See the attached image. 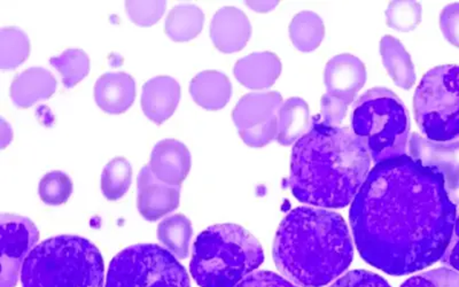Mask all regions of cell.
I'll return each mask as SVG.
<instances>
[{"mask_svg":"<svg viewBox=\"0 0 459 287\" xmlns=\"http://www.w3.org/2000/svg\"><path fill=\"white\" fill-rule=\"evenodd\" d=\"M264 261L262 246L247 230L219 224L196 238L190 269L200 287H236Z\"/></svg>","mask_w":459,"mask_h":287,"instance_id":"cell-4","label":"cell"},{"mask_svg":"<svg viewBox=\"0 0 459 287\" xmlns=\"http://www.w3.org/2000/svg\"><path fill=\"white\" fill-rule=\"evenodd\" d=\"M366 81V65L359 57L351 55L334 57L327 63L324 72L327 93L342 98L351 104Z\"/></svg>","mask_w":459,"mask_h":287,"instance_id":"cell-13","label":"cell"},{"mask_svg":"<svg viewBox=\"0 0 459 287\" xmlns=\"http://www.w3.org/2000/svg\"><path fill=\"white\" fill-rule=\"evenodd\" d=\"M408 149L413 160L440 172L446 194L459 206V142H433L413 134Z\"/></svg>","mask_w":459,"mask_h":287,"instance_id":"cell-11","label":"cell"},{"mask_svg":"<svg viewBox=\"0 0 459 287\" xmlns=\"http://www.w3.org/2000/svg\"><path fill=\"white\" fill-rule=\"evenodd\" d=\"M30 55V40L22 29L3 28L0 31V67L15 69Z\"/></svg>","mask_w":459,"mask_h":287,"instance_id":"cell-26","label":"cell"},{"mask_svg":"<svg viewBox=\"0 0 459 287\" xmlns=\"http://www.w3.org/2000/svg\"><path fill=\"white\" fill-rule=\"evenodd\" d=\"M191 97L195 104L207 110H220L232 96V84L225 74L217 71L199 73L191 81Z\"/></svg>","mask_w":459,"mask_h":287,"instance_id":"cell-20","label":"cell"},{"mask_svg":"<svg viewBox=\"0 0 459 287\" xmlns=\"http://www.w3.org/2000/svg\"><path fill=\"white\" fill-rule=\"evenodd\" d=\"M330 287H391V285L379 274L367 272V270H355L344 274Z\"/></svg>","mask_w":459,"mask_h":287,"instance_id":"cell-34","label":"cell"},{"mask_svg":"<svg viewBox=\"0 0 459 287\" xmlns=\"http://www.w3.org/2000/svg\"><path fill=\"white\" fill-rule=\"evenodd\" d=\"M167 8L166 2H126V14L131 22L141 27H150L157 23Z\"/></svg>","mask_w":459,"mask_h":287,"instance_id":"cell-31","label":"cell"},{"mask_svg":"<svg viewBox=\"0 0 459 287\" xmlns=\"http://www.w3.org/2000/svg\"><path fill=\"white\" fill-rule=\"evenodd\" d=\"M204 14L203 10L192 4L175 6L167 16L165 32L174 42H188L203 30Z\"/></svg>","mask_w":459,"mask_h":287,"instance_id":"cell-23","label":"cell"},{"mask_svg":"<svg viewBox=\"0 0 459 287\" xmlns=\"http://www.w3.org/2000/svg\"><path fill=\"white\" fill-rule=\"evenodd\" d=\"M280 2H247V6L258 13H268L278 6Z\"/></svg>","mask_w":459,"mask_h":287,"instance_id":"cell-38","label":"cell"},{"mask_svg":"<svg viewBox=\"0 0 459 287\" xmlns=\"http://www.w3.org/2000/svg\"><path fill=\"white\" fill-rule=\"evenodd\" d=\"M370 159L351 130L314 121L309 133L295 144L287 184L303 204L346 207L366 182Z\"/></svg>","mask_w":459,"mask_h":287,"instance_id":"cell-2","label":"cell"},{"mask_svg":"<svg viewBox=\"0 0 459 287\" xmlns=\"http://www.w3.org/2000/svg\"><path fill=\"white\" fill-rule=\"evenodd\" d=\"M387 24L401 32L412 31L421 20V6L416 2H393L386 11Z\"/></svg>","mask_w":459,"mask_h":287,"instance_id":"cell-30","label":"cell"},{"mask_svg":"<svg viewBox=\"0 0 459 287\" xmlns=\"http://www.w3.org/2000/svg\"><path fill=\"white\" fill-rule=\"evenodd\" d=\"M350 217L360 257L391 276H405L440 261L457 206L440 172L405 154L368 172Z\"/></svg>","mask_w":459,"mask_h":287,"instance_id":"cell-1","label":"cell"},{"mask_svg":"<svg viewBox=\"0 0 459 287\" xmlns=\"http://www.w3.org/2000/svg\"><path fill=\"white\" fill-rule=\"evenodd\" d=\"M191 153L183 143L163 139L152 152L150 167L161 182L180 187L191 170Z\"/></svg>","mask_w":459,"mask_h":287,"instance_id":"cell-15","label":"cell"},{"mask_svg":"<svg viewBox=\"0 0 459 287\" xmlns=\"http://www.w3.org/2000/svg\"><path fill=\"white\" fill-rule=\"evenodd\" d=\"M281 106L280 92L248 93L238 101L232 118L246 145L264 147L276 139Z\"/></svg>","mask_w":459,"mask_h":287,"instance_id":"cell-9","label":"cell"},{"mask_svg":"<svg viewBox=\"0 0 459 287\" xmlns=\"http://www.w3.org/2000/svg\"><path fill=\"white\" fill-rule=\"evenodd\" d=\"M442 34L449 43L459 48V3L446 6L440 15Z\"/></svg>","mask_w":459,"mask_h":287,"instance_id":"cell-35","label":"cell"},{"mask_svg":"<svg viewBox=\"0 0 459 287\" xmlns=\"http://www.w3.org/2000/svg\"><path fill=\"white\" fill-rule=\"evenodd\" d=\"M50 63L60 72L63 83L67 89H72L79 84L90 72L89 57L79 48H69L63 55L53 57Z\"/></svg>","mask_w":459,"mask_h":287,"instance_id":"cell-28","label":"cell"},{"mask_svg":"<svg viewBox=\"0 0 459 287\" xmlns=\"http://www.w3.org/2000/svg\"><path fill=\"white\" fill-rule=\"evenodd\" d=\"M235 76L248 89L270 88L281 73L280 57L272 52H256L238 61Z\"/></svg>","mask_w":459,"mask_h":287,"instance_id":"cell-18","label":"cell"},{"mask_svg":"<svg viewBox=\"0 0 459 287\" xmlns=\"http://www.w3.org/2000/svg\"><path fill=\"white\" fill-rule=\"evenodd\" d=\"M352 257L346 222L326 209H293L274 238V264L287 280L301 287L329 284L346 272Z\"/></svg>","mask_w":459,"mask_h":287,"instance_id":"cell-3","label":"cell"},{"mask_svg":"<svg viewBox=\"0 0 459 287\" xmlns=\"http://www.w3.org/2000/svg\"><path fill=\"white\" fill-rule=\"evenodd\" d=\"M72 194V179L63 171L48 172L40 180L39 196L48 206H60V204L67 203Z\"/></svg>","mask_w":459,"mask_h":287,"instance_id":"cell-29","label":"cell"},{"mask_svg":"<svg viewBox=\"0 0 459 287\" xmlns=\"http://www.w3.org/2000/svg\"><path fill=\"white\" fill-rule=\"evenodd\" d=\"M194 233L191 221L186 216L176 214L167 217L158 228V238L167 251L178 258H186L190 252V241Z\"/></svg>","mask_w":459,"mask_h":287,"instance_id":"cell-24","label":"cell"},{"mask_svg":"<svg viewBox=\"0 0 459 287\" xmlns=\"http://www.w3.org/2000/svg\"><path fill=\"white\" fill-rule=\"evenodd\" d=\"M236 287H297V285L272 272H255L246 277Z\"/></svg>","mask_w":459,"mask_h":287,"instance_id":"cell-36","label":"cell"},{"mask_svg":"<svg viewBox=\"0 0 459 287\" xmlns=\"http://www.w3.org/2000/svg\"><path fill=\"white\" fill-rule=\"evenodd\" d=\"M23 287H102L104 260L79 236H59L36 246L24 261Z\"/></svg>","mask_w":459,"mask_h":287,"instance_id":"cell-5","label":"cell"},{"mask_svg":"<svg viewBox=\"0 0 459 287\" xmlns=\"http://www.w3.org/2000/svg\"><path fill=\"white\" fill-rule=\"evenodd\" d=\"M413 109L418 126L429 141L459 138V65L430 69L418 85Z\"/></svg>","mask_w":459,"mask_h":287,"instance_id":"cell-7","label":"cell"},{"mask_svg":"<svg viewBox=\"0 0 459 287\" xmlns=\"http://www.w3.org/2000/svg\"><path fill=\"white\" fill-rule=\"evenodd\" d=\"M0 287H14L22 273L24 261L39 239V229L26 217L3 214L0 216Z\"/></svg>","mask_w":459,"mask_h":287,"instance_id":"cell-10","label":"cell"},{"mask_svg":"<svg viewBox=\"0 0 459 287\" xmlns=\"http://www.w3.org/2000/svg\"><path fill=\"white\" fill-rule=\"evenodd\" d=\"M180 86L170 76H158L143 86L142 108L152 122L162 125L179 104Z\"/></svg>","mask_w":459,"mask_h":287,"instance_id":"cell-16","label":"cell"},{"mask_svg":"<svg viewBox=\"0 0 459 287\" xmlns=\"http://www.w3.org/2000/svg\"><path fill=\"white\" fill-rule=\"evenodd\" d=\"M133 182V167L126 158H115L101 174V191L110 201L121 199Z\"/></svg>","mask_w":459,"mask_h":287,"instance_id":"cell-27","label":"cell"},{"mask_svg":"<svg viewBox=\"0 0 459 287\" xmlns=\"http://www.w3.org/2000/svg\"><path fill=\"white\" fill-rule=\"evenodd\" d=\"M106 287H191L184 266L155 244L123 249L110 262Z\"/></svg>","mask_w":459,"mask_h":287,"instance_id":"cell-8","label":"cell"},{"mask_svg":"<svg viewBox=\"0 0 459 287\" xmlns=\"http://www.w3.org/2000/svg\"><path fill=\"white\" fill-rule=\"evenodd\" d=\"M311 126L308 104L301 98H290L281 106L276 139L281 145H292L309 133Z\"/></svg>","mask_w":459,"mask_h":287,"instance_id":"cell-21","label":"cell"},{"mask_svg":"<svg viewBox=\"0 0 459 287\" xmlns=\"http://www.w3.org/2000/svg\"><path fill=\"white\" fill-rule=\"evenodd\" d=\"M136 98V83L126 73L104 74L94 85V100L105 113H126Z\"/></svg>","mask_w":459,"mask_h":287,"instance_id":"cell-17","label":"cell"},{"mask_svg":"<svg viewBox=\"0 0 459 287\" xmlns=\"http://www.w3.org/2000/svg\"><path fill=\"white\" fill-rule=\"evenodd\" d=\"M56 90V80L48 69L34 67L16 76L11 86V100L16 108L28 109L48 100Z\"/></svg>","mask_w":459,"mask_h":287,"instance_id":"cell-19","label":"cell"},{"mask_svg":"<svg viewBox=\"0 0 459 287\" xmlns=\"http://www.w3.org/2000/svg\"><path fill=\"white\" fill-rule=\"evenodd\" d=\"M440 262L446 266V269L459 274V209H457L456 222H455L452 239H450L448 246H446Z\"/></svg>","mask_w":459,"mask_h":287,"instance_id":"cell-37","label":"cell"},{"mask_svg":"<svg viewBox=\"0 0 459 287\" xmlns=\"http://www.w3.org/2000/svg\"><path fill=\"white\" fill-rule=\"evenodd\" d=\"M401 287H459V274L446 268L429 270L409 278Z\"/></svg>","mask_w":459,"mask_h":287,"instance_id":"cell-32","label":"cell"},{"mask_svg":"<svg viewBox=\"0 0 459 287\" xmlns=\"http://www.w3.org/2000/svg\"><path fill=\"white\" fill-rule=\"evenodd\" d=\"M252 35V24L243 11L222 7L211 24L212 43L221 52L235 53L246 47Z\"/></svg>","mask_w":459,"mask_h":287,"instance_id":"cell-14","label":"cell"},{"mask_svg":"<svg viewBox=\"0 0 459 287\" xmlns=\"http://www.w3.org/2000/svg\"><path fill=\"white\" fill-rule=\"evenodd\" d=\"M380 53L385 68L395 84L404 90L411 89L416 83L415 65L400 40L393 36H384L380 42Z\"/></svg>","mask_w":459,"mask_h":287,"instance_id":"cell-22","label":"cell"},{"mask_svg":"<svg viewBox=\"0 0 459 287\" xmlns=\"http://www.w3.org/2000/svg\"><path fill=\"white\" fill-rule=\"evenodd\" d=\"M180 187L161 182L143 166L137 182V207L143 219L155 222L179 206Z\"/></svg>","mask_w":459,"mask_h":287,"instance_id":"cell-12","label":"cell"},{"mask_svg":"<svg viewBox=\"0 0 459 287\" xmlns=\"http://www.w3.org/2000/svg\"><path fill=\"white\" fill-rule=\"evenodd\" d=\"M350 101L342 98L333 96V94H324L321 100V112L324 125L331 126H339L346 117Z\"/></svg>","mask_w":459,"mask_h":287,"instance_id":"cell-33","label":"cell"},{"mask_svg":"<svg viewBox=\"0 0 459 287\" xmlns=\"http://www.w3.org/2000/svg\"><path fill=\"white\" fill-rule=\"evenodd\" d=\"M290 36L299 51L311 52L321 45L325 36L323 20L314 12H301L290 24Z\"/></svg>","mask_w":459,"mask_h":287,"instance_id":"cell-25","label":"cell"},{"mask_svg":"<svg viewBox=\"0 0 459 287\" xmlns=\"http://www.w3.org/2000/svg\"><path fill=\"white\" fill-rule=\"evenodd\" d=\"M351 129L376 165L407 154L409 113L391 90L375 88L364 93L352 110Z\"/></svg>","mask_w":459,"mask_h":287,"instance_id":"cell-6","label":"cell"}]
</instances>
